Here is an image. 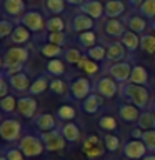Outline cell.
<instances>
[{"instance_id":"6da1fadb","label":"cell","mask_w":155,"mask_h":160,"mask_svg":"<svg viewBox=\"0 0 155 160\" xmlns=\"http://www.w3.org/2000/svg\"><path fill=\"white\" fill-rule=\"evenodd\" d=\"M120 95L122 98H125L128 103L138 107L140 110H147L150 105V92L147 87L142 85H133V83H125L120 85Z\"/></svg>"},{"instance_id":"7a4b0ae2","label":"cell","mask_w":155,"mask_h":160,"mask_svg":"<svg viewBox=\"0 0 155 160\" xmlns=\"http://www.w3.org/2000/svg\"><path fill=\"white\" fill-rule=\"evenodd\" d=\"M17 147L23 152V155L27 158H33V157H38L45 152V145L40 138V135H32V133H25L22 135V138L18 140V145Z\"/></svg>"},{"instance_id":"3957f363","label":"cell","mask_w":155,"mask_h":160,"mask_svg":"<svg viewBox=\"0 0 155 160\" xmlns=\"http://www.w3.org/2000/svg\"><path fill=\"white\" fill-rule=\"evenodd\" d=\"M118 90H120V83L117 80H113L110 75H103L93 83V92L98 93L105 100H112L118 93Z\"/></svg>"},{"instance_id":"277c9868","label":"cell","mask_w":155,"mask_h":160,"mask_svg":"<svg viewBox=\"0 0 155 160\" xmlns=\"http://www.w3.org/2000/svg\"><path fill=\"white\" fill-rule=\"evenodd\" d=\"M68 87H70L68 88L70 97L73 100H77V102H83V100L92 93L93 85L87 77H75L72 82L68 83Z\"/></svg>"},{"instance_id":"5b68a950","label":"cell","mask_w":155,"mask_h":160,"mask_svg":"<svg viewBox=\"0 0 155 160\" xmlns=\"http://www.w3.org/2000/svg\"><path fill=\"white\" fill-rule=\"evenodd\" d=\"M0 137L8 143L18 142L22 138V123L15 118H3L0 123Z\"/></svg>"},{"instance_id":"8992f818","label":"cell","mask_w":155,"mask_h":160,"mask_svg":"<svg viewBox=\"0 0 155 160\" xmlns=\"http://www.w3.org/2000/svg\"><path fill=\"white\" fill-rule=\"evenodd\" d=\"M28 48L25 47H10L5 50L3 53V65H2V70L5 68H10V67H15V65H23L25 62L28 60Z\"/></svg>"},{"instance_id":"52a82bcc","label":"cell","mask_w":155,"mask_h":160,"mask_svg":"<svg viewBox=\"0 0 155 160\" xmlns=\"http://www.w3.org/2000/svg\"><path fill=\"white\" fill-rule=\"evenodd\" d=\"M20 23L23 27H27L30 32L38 33L42 32L43 28H47V18L43 17V13H40L38 10H27L22 18H20Z\"/></svg>"},{"instance_id":"ba28073f","label":"cell","mask_w":155,"mask_h":160,"mask_svg":"<svg viewBox=\"0 0 155 160\" xmlns=\"http://www.w3.org/2000/svg\"><path fill=\"white\" fill-rule=\"evenodd\" d=\"M40 138H42L47 152H60L67 145V140H65V137L58 128L50 130V132H42L40 133Z\"/></svg>"},{"instance_id":"9c48e42d","label":"cell","mask_w":155,"mask_h":160,"mask_svg":"<svg viewBox=\"0 0 155 160\" xmlns=\"http://www.w3.org/2000/svg\"><path fill=\"white\" fill-rule=\"evenodd\" d=\"M132 65H130L127 60H123V62H117V63H110L107 68H105V72H107L110 77L113 80H117L120 85H125L130 80V75H132Z\"/></svg>"},{"instance_id":"30bf717a","label":"cell","mask_w":155,"mask_h":160,"mask_svg":"<svg viewBox=\"0 0 155 160\" xmlns=\"http://www.w3.org/2000/svg\"><path fill=\"white\" fill-rule=\"evenodd\" d=\"M82 150L90 158H97V157H102L107 148H105V143L100 142V138L97 135H88V137L83 140Z\"/></svg>"},{"instance_id":"8fae6325","label":"cell","mask_w":155,"mask_h":160,"mask_svg":"<svg viewBox=\"0 0 155 160\" xmlns=\"http://www.w3.org/2000/svg\"><path fill=\"white\" fill-rule=\"evenodd\" d=\"M147 147L142 140H130L123 145V155L127 157L128 160H142L145 155H147Z\"/></svg>"},{"instance_id":"7c38bea8","label":"cell","mask_w":155,"mask_h":160,"mask_svg":"<svg viewBox=\"0 0 155 160\" xmlns=\"http://www.w3.org/2000/svg\"><path fill=\"white\" fill-rule=\"evenodd\" d=\"M80 12L88 15L90 18L98 20L105 17V3H102L100 0H85V2L80 5Z\"/></svg>"},{"instance_id":"4fadbf2b","label":"cell","mask_w":155,"mask_h":160,"mask_svg":"<svg viewBox=\"0 0 155 160\" xmlns=\"http://www.w3.org/2000/svg\"><path fill=\"white\" fill-rule=\"evenodd\" d=\"M93 18H90L88 15L85 13H75L72 20H70V30L75 33H82V32H88V30L93 28Z\"/></svg>"},{"instance_id":"5bb4252c","label":"cell","mask_w":155,"mask_h":160,"mask_svg":"<svg viewBox=\"0 0 155 160\" xmlns=\"http://www.w3.org/2000/svg\"><path fill=\"white\" fill-rule=\"evenodd\" d=\"M17 112L25 118H33L37 115V100L32 95H25V97L18 98L17 105Z\"/></svg>"},{"instance_id":"9a60e30c","label":"cell","mask_w":155,"mask_h":160,"mask_svg":"<svg viewBox=\"0 0 155 160\" xmlns=\"http://www.w3.org/2000/svg\"><path fill=\"white\" fill-rule=\"evenodd\" d=\"M7 80H8L10 88H12L15 93H23V92L28 93L30 85H32V82H30V78H28V75L25 73V72H20V73L12 75V77H7Z\"/></svg>"},{"instance_id":"2e32d148","label":"cell","mask_w":155,"mask_h":160,"mask_svg":"<svg viewBox=\"0 0 155 160\" xmlns=\"http://www.w3.org/2000/svg\"><path fill=\"white\" fill-rule=\"evenodd\" d=\"M3 13L12 18H22V15L27 12L25 7V0H3L2 2Z\"/></svg>"},{"instance_id":"e0dca14e","label":"cell","mask_w":155,"mask_h":160,"mask_svg":"<svg viewBox=\"0 0 155 160\" xmlns=\"http://www.w3.org/2000/svg\"><path fill=\"white\" fill-rule=\"evenodd\" d=\"M127 58V48L122 45V42H108L107 43V62L117 63L123 62Z\"/></svg>"},{"instance_id":"ac0fdd59","label":"cell","mask_w":155,"mask_h":160,"mask_svg":"<svg viewBox=\"0 0 155 160\" xmlns=\"http://www.w3.org/2000/svg\"><path fill=\"white\" fill-rule=\"evenodd\" d=\"M123 23L128 30H132L135 33H145L147 32V18H143L140 13H133V15H125L123 17Z\"/></svg>"},{"instance_id":"d6986e66","label":"cell","mask_w":155,"mask_h":160,"mask_svg":"<svg viewBox=\"0 0 155 160\" xmlns=\"http://www.w3.org/2000/svg\"><path fill=\"white\" fill-rule=\"evenodd\" d=\"M55 118L57 117H53L52 113H37L33 117V125H35V128L40 130V132H50V130L58 128Z\"/></svg>"},{"instance_id":"ffe728a7","label":"cell","mask_w":155,"mask_h":160,"mask_svg":"<svg viewBox=\"0 0 155 160\" xmlns=\"http://www.w3.org/2000/svg\"><path fill=\"white\" fill-rule=\"evenodd\" d=\"M127 32V27L122 20L118 18H107L103 23V33L108 35L112 38H120L122 35Z\"/></svg>"},{"instance_id":"44dd1931","label":"cell","mask_w":155,"mask_h":160,"mask_svg":"<svg viewBox=\"0 0 155 160\" xmlns=\"http://www.w3.org/2000/svg\"><path fill=\"white\" fill-rule=\"evenodd\" d=\"M140 113H142L140 108L132 105V103H123V105H120V108H118V117H120V120H123L125 123H137L138 118H140Z\"/></svg>"},{"instance_id":"7402d4cb","label":"cell","mask_w":155,"mask_h":160,"mask_svg":"<svg viewBox=\"0 0 155 160\" xmlns=\"http://www.w3.org/2000/svg\"><path fill=\"white\" fill-rule=\"evenodd\" d=\"M125 10H127V3L123 0H108L105 3V17L107 18L125 17Z\"/></svg>"},{"instance_id":"603a6c76","label":"cell","mask_w":155,"mask_h":160,"mask_svg":"<svg viewBox=\"0 0 155 160\" xmlns=\"http://www.w3.org/2000/svg\"><path fill=\"white\" fill-rule=\"evenodd\" d=\"M58 130L62 132V135L65 137L68 143H77L80 137H82V133H80V128L77 123L73 122H63L62 125H58Z\"/></svg>"},{"instance_id":"cb8c5ba5","label":"cell","mask_w":155,"mask_h":160,"mask_svg":"<svg viewBox=\"0 0 155 160\" xmlns=\"http://www.w3.org/2000/svg\"><path fill=\"white\" fill-rule=\"evenodd\" d=\"M103 100H105V98H102L98 93L92 92V93H90L88 97L82 102V110H83L85 113H88V115H95L100 108H102Z\"/></svg>"},{"instance_id":"d4e9b609","label":"cell","mask_w":155,"mask_h":160,"mask_svg":"<svg viewBox=\"0 0 155 160\" xmlns=\"http://www.w3.org/2000/svg\"><path fill=\"white\" fill-rule=\"evenodd\" d=\"M120 42H122V45L127 48V52H130V53H135L140 48L138 33H135V32H132V30H128V28H127V32L120 37Z\"/></svg>"},{"instance_id":"484cf974","label":"cell","mask_w":155,"mask_h":160,"mask_svg":"<svg viewBox=\"0 0 155 160\" xmlns=\"http://www.w3.org/2000/svg\"><path fill=\"white\" fill-rule=\"evenodd\" d=\"M128 83L147 87V85H148V72H147V68L142 67V65H133V68H132V75H130Z\"/></svg>"},{"instance_id":"4316f807","label":"cell","mask_w":155,"mask_h":160,"mask_svg":"<svg viewBox=\"0 0 155 160\" xmlns=\"http://www.w3.org/2000/svg\"><path fill=\"white\" fill-rule=\"evenodd\" d=\"M47 88H50V78L47 77V75H38V77L35 78L33 82H32V85H30L28 95H32V97H35V95L43 93Z\"/></svg>"},{"instance_id":"83f0119b","label":"cell","mask_w":155,"mask_h":160,"mask_svg":"<svg viewBox=\"0 0 155 160\" xmlns=\"http://www.w3.org/2000/svg\"><path fill=\"white\" fill-rule=\"evenodd\" d=\"M77 43H78V47H80V48L87 52L88 48H92V47H95V45H97V33H95L93 30H88V32L78 33Z\"/></svg>"},{"instance_id":"f1b7e54d","label":"cell","mask_w":155,"mask_h":160,"mask_svg":"<svg viewBox=\"0 0 155 160\" xmlns=\"http://www.w3.org/2000/svg\"><path fill=\"white\" fill-rule=\"evenodd\" d=\"M10 42L12 43H15L18 47V45H22V43H27L28 40H30V30L27 28V27H23L22 23H18L17 27H15V30H13V33L10 35Z\"/></svg>"},{"instance_id":"f546056e","label":"cell","mask_w":155,"mask_h":160,"mask_svg":"<svg viewBox=\"0 0 155 160\" xmlns=\"http://www.w3.org/2000/svg\"><path fill=\"white\" fill-rule=\"evenodd\" d=\"M137 127L145 130H155V113L152 110H142L140 113V118L137 122Z\"/></svg>"},{"instance_id":"4dcf8cb0","label":"cell","mask_w":155,"mask_h":160,"mask_svg":"<svg viewBox=\"0 0 155 160\" xmlns=\"http://www.w3.org/2000/svg\"><path fill=\"white\" fill-rule=\"evenodd\" d=\"M40 50V53L45 55V57H48V60H52V58H60L63 55L65 50H62V47H58V45H53V43H48V42H45L42 43L38 47Z\"/></svg>"},{"instance_id":"1f68e13d","label":"cell","mask_w":155,"mask_h":160,"mask_svg":"<svg viewBox=\"0 0 155 160\" xmlns=\"http://www.w3.org/2000/svg\"><path fill=\"white\" fill-rule=\"evenodd\" d=\"M45 68H47V73L48 75H52V77H62V75L65 73V63L62 62L60 58H52V60H48L47 65H45Z\"/></svg>"},{"instance_id":"d6a6232c","label":"cell","mask_w":155,"mask_h":160,"mask_svg":"<svg viewBox=\"0 0 155 160\" xmlns=\"http://www.w3.org/2000/svg\"><path fill=\"white\" fill-rule=\"evenodd\" d=\"M65 3H67L65 0H43V8L47 13H50V17H53V15L63 13Z\"/></svg>"},{"instance_id":"836d02e7","label":"cell","mask_w":155,"mask_h":160,"mask_svg":"<svg viewBox=\"0 0 155 160\" xmlns=\"http://www.w3.org/2000/svg\"><path fill=\"white\" fill-rule=\"evenodd\" d=\"M140 50L147 55H155V35L143 33L140 37Z\"/></svg>"},{"instance_id":"e575fe53","label":"cell","mask_w":155,"mask_h":160,"mask_svg":"<svg viewBox=\"0 0 155 160\" xmlns=\"http://www.w3.org/2000/svg\"><path fill=\"white\" fill-rule=\"evenodd\" d=\"M75 115H77L75 108L72 107V105H68V103L60 105V107L57 108V112H55V117H57L58 120H63V122H70V120H73Z\"/></svg>"},{"instance_id":"d590c367","label":"cell","mask_w":155,"mask_h":160,"mask_svg":"<svg viewBox=\"0 0 155 160\" xmlns=\"http://www.w3.org/2000/svg\"><path fill=\"white\" fill-rule=\"evenodd\" d=\"M77 67L80 68V70H83L85 73H88V75H97L98 73V63L95 62V60H92V58H88L87 55L80 60V62L77 63Z\"/></svg>"},{"instance_id":"8d00e7d4","label":"cell","mask_w":155,"mask_h":160,"mask_svg":"<svg viewBox=\"0 0 155 160\" xmlns=\"http://www.w3.org/2000/svg\"><path fill=\"white\" fill-rule=\"evenodd\" d=\"M85 55H87L88 58L95 60V62H103V60H107V48H105L103 45L97 43L95 47L88 48L87 52H85Z\"/></svg>"},{"instance_id":"74e56055","label":"cell","mask_w":155,"mask_h":160,"mask_svg":"<svg viewBox=\"0 0 155 160\" xmlns=\"http://www.w3.org/2000/svg\"><path fill=\"white\" fill-rule=\"evenodd\" d=\"M17 105H18V100L15 98L13 95H7V97H3L0 100V108H2V112L5 115L13 113L15 110H17Z\"/></svg>"},{"instance_id":"f35d334b","label":"cell","mask_w":155,"mask_h":160,"mask_svg":"<svg viewBox=\"0 0 155 160\" xmlns=\"http://www.w3.org/2000/svg\"><path fill=\"white\" fill-rule=\"evenodd\" d=\"M47 32H65V22L60 15H53V17L47 18Z\"/></svg>"},{"instance_id":"ab89813d","label":"cell","mask_w":155,"mask_h":160,"mask_svg":"<svg viewBox=\"0 0 155 160\" xmlns=\"http://www.w3.org/2000/svg\"><path fill=\"white\" fill-rule=\"evenodd\" d=\"M117 120L112 115H102L98 118V128L103 132H113V130H117Z\"/></svg>"},{"instance_id":"60d3db41","label":"cell","mask_w":155,"mask_h":160,"mask_svg":"<svg viewBox=\"0 0 155 160\" xmlns=\"http://www.w3.org/2000/svg\"><path fill=\"white\" fill-rule=\"evenodd\" d=\"M138 13L147 20L155 18V0H143V3L140 5Z\"/></svg>"},{"instance_id":"b9f144b4","label":"cell","mask_w":155,"mask_h":160,"mask_svg":"<svg viewBox=\"0 0 155 160\" xmlns=\"http://www.w3.org/2000/svg\"><path fill=\"white\" fill-rule=\"evenodd\" d=\"M45 40H47L48 43L63 47V45H67V42H68V35L65 32H48L47 37H45Z\"/></svg>"},{"instance_id":"7bdbcfd3","label":"cell","mask_w":155,"mask_h":160,"mask_svg":"<svg viewBox=\"0 0 155 160\" xmlns=\"http://www.w3.org/2000/svg\"><path fill=\"white\" fill-rule=\"evenodd\" d=\"M85 57V53H82L78 48H67L63 52V58H65V62L70 63V65H77L80 60H82Z\"/></svg>"},{"instance_id":"ee69618b","label":"cell","mask_w":155,"mask_h":160,"mask_svg":"<svg viewBox=\"0 0 155 160\" xmlns=\"http://www.w3.org/2000/svg\"><path fill=\"white\" fill-rule=\"evenodd\" d=\"M68 83L65 82V80L62 78H58V77H55L50 80V90H52L53 93H57V95H65L68 92Z\"/></svg>"},{"instance_id":"f6af8a7d","label":"cell","mask_w":155,"mask_h":160,"mask_svg":"<svg viewBox=\"0 0 155 160\" xmlns=\"http://www.w3.org/2000/svg\"><path fill=\"white\" fill-rule=\"evenodd\" d=\"M103 143H105L107 152H117L120 148V138L113 133H105L103 135Z\"/></svg>"},{"instance_id":"bcb514c9","label":"cell","mask_w":155,"mask_h":160,"mask_svg":"<svg viewBox=\"0 0 155 160\" xmlns=\"http://www.w3.org/2000/svg\"><path fill=\"white\" fill-rule=\"evenodd\" d=\"M2 155H5L7 160H25V155L18 147H3Z\"/></svg>"},{"instance_id":"7dc6e473","label":"cell","mask_w":155,"mask_h":160,"mask_svg":"<svg viewBox=\"0 0 155 160\" xmlns=\"http://www.w3.org/2000/svg\"><path fill=\"white\" fill-rule=\"evenodd\" d=\"M15 27H17V25H13L12 20L2 18V20H0V37H2V38H8L10 35L13 33Z\"/></svg>"},{"instance_id":"c3c4849f","label":"cell","mask_w":155,"mask_h":160,"mask_svg":"<svg viewBox=\"0 0 155 160\" xmlns=\"http://www.w3.org/2000/svg\"><path fill=\"white\" fill-rule=\"evenodd\" d=\"M142 142L145 143L148 152L155 153V130H145L142 135Z\"/></svg>"},{"instance_id":"681fc988","label":"cell","mask_w":155,"mask_h":160,"mask_svg":"<svg viewBox=\"0 0 155 160\" xmlns=\"http://www.w3.org/2000/svg\"><path fill=\"white\" fill-rule=\"evenodd\" d=\"M8 88H10V85H8L7 77H3V75L0 73V97L2 98L8 95Z\"/></svg>"},{"instance_id":"f907efd6","label":"cell","mask_w":155,"mask_h":160,"mask_svg":"<svg viewBox=\"0 0 155 160\" xmlns=\"http://www.w3.org/2000/svg\"><path fill=\"white\" fill-rule=\"evenodd\" d=\"M125 3H127L132 10H135V8L138 10V8H140V5L143 3V0H125Z\"/></svg>"},{"instance_id":"816d5d0a","label":"cell","mask_w":155,"mask_h":160,"mask_svg":"<svg viewBox=\"0 0 155 160\" xmlns=\"http://www.w3.org/2000/svg\"><path fill=\"white\" fill-rule=\"evenodd\" d=\"M67 2V5H72V7H80L85 0H65Z\"/></svg>"},{"instance_id":"f5cc1de1","label":"cell","mask_w":155,"mask_h":160,"mask_svg":"<svg viewBox=\"0 0 155 160\" xmlns=\"http://www.w3.org/2000/svg\"><path fill=\"white\" fill-rule=\"evenodd\" d=\"M142 160H155V153H150V155H145Z\"/></svg>"},{"instance_id":"db71d44e","label":"cell","mask_w":155,"mask_h":160,"mask_svg":"<svg viewBox=\"0 0 155 160\" xmlns=\"http://www.w3.org/2000/svg\"><path fill=\"white\" fill-rule=\"evenodd\" d=\"M148 108H150V110H152V112L155 113V98L152 100V102H150V105H148Z\"/></svg>"},{"instance_id":"11a10c76","label":"cell","mask_w":155,"mask_h":160,"mask_svg":"<svg viewBox=\"0 0 155 160\" xmlns=\"http://www.w3.org/2000/svg\"><path fill=\"white\" fill-rule=\"evenodd\" d=\"M0 160H7V157H5V155H2V153H0Z\"/></svg>"},{"instance_id":"9f6ffc18","label":"cell","mask_w":155,"mask_h":160,"mask_svg":"<svg viewBox=\"0 0 155 160\" xmlns=\"http://www.w3.org/2000/svg\"><path fill=\"white\" fill-rule=\"evenodd\" d=\"M152 28H153V30H155V22H153V23H152Z\"/></svg>"},{"instance_id":"6f0895ef","label":"cell","mask_w":155,"mask_h":160,"mask_svg":"<svg viewBox=\"0 0 155 160\" xmlns=\"http://www.w3.org/2000/svg\"><path fill=\"white\" fill-rule=\"evenodd\" d=\"M153 63H155V55H153Z\"/></svg>"},{"instance_id":"680465c9","label":"cell","mask_w":155,"mask_h":160,"mask_svg":"<svg viewBox=\"0 0 155 160\" xmlns=\"http://www.w3.org/2000/svg\"><path fill=\"white\" fill-rule=\"evenodd\" d=\"M30 2H35V0H30Z\"/></svg>"}]
</instances>
